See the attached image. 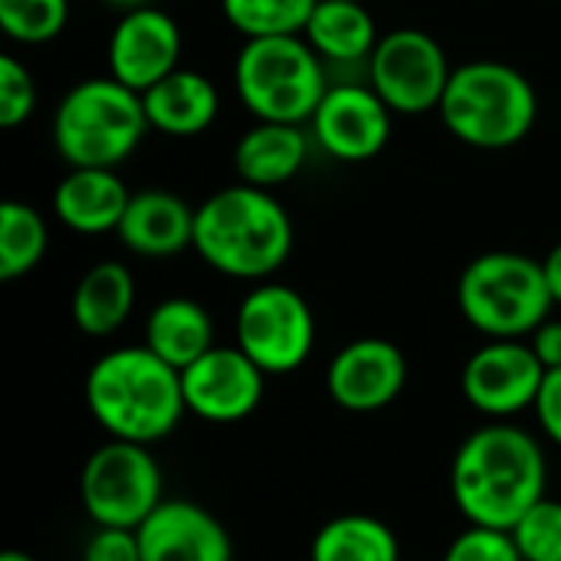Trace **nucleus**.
<instances>
[{
  "instance_id": "obj_1",
  "label": "nucleus",
  "mask_w": 561,
  "mask_h": 561,
  "mask_svg": "<svg viewBox=\"0 0 561 561\" xmlns=\"http://www.w3.org/2000/svg\"><path fill=\"white\" fill-rule=\"evenodd\" d=\"M546 483L539 440L510 421L473 431L450 463V493L470 526L513 529L546 496Z\"/></svg>"
},
{
  "instance_id": "obj_2",
  "label": "nucleus",
  "mask_w": 561,
  "mask_h": 561,
  "mask_svg": "<svg viewBox=\"0 0 561 561\" xmlns=\"http://www.w3.org/2000/svg\"><path fill=\"white\" fill-rule=\"evenodd\" d=\"M293 217L273 191L230 184L194 207V253L214 273L263 283L293 256Z\"/></svg>"
},
{
  "instance_id": "obj_3",
  "label": "nucleus",
  "mask_w": 561,
  "mask_h": 561,
  "mask_svg": "<svg viewBox=\"0 0 561 561\" xmlns=\"http://www.w3.org/2000/svg\"><path fill=\"white\" fill-rule=\"evenodd\" d=\"M85 404L108 437L145 447L164 440L187 414L181 371L145 342L112 348L89 368Z\"/></svg>"
},
{
  "instance_id": "obj_4",
  "label": "nucleus",
  "mask_w": 561,
  "mask_h": 561,
  "mask_svg": "<svg viewBox=\"0 0 561 561\" xmlns=\"http://www.w3.org/2000/svg\"><path fill=\"white\" fill-rule=\"evenodd\" d=\"M437 115L457 141L480 151H503L526 141L536 128L539 95L516 66L473 59L454 66Z\"/></svg>"
},
{
  "instance_id": "obj_5",
  "label": "nucleus",
  "mask_w": 561,
  "mask_h": 561,
  "mask_svg": "<svg viewBox=\"0 0 561 561\" xmlns=\"http://www.w3.org/2000/svg\"><path fill=\"white\" fill-rule=\"evenodd\" d=\"M148 135L141 92L112 76H89L66 89L53 112V148L69 168H118Z\"/></svg>"
},
{
  "instance_id": "obj_6",
  "label": "nucleus",
  "mask_w": 561,
  "mask_h": 561,
  "mask_svg": "<svg viewBox=\"0 0 561 561\" xmlns=\"http://www.w3.org/2000/svg\"><path fill=\"white\" fill-rule=\"evenodd\" d=\"M542 260L516 250L473 256L457 279V309L486 339H529L552 316Z\"/></svg>"
},
{
  "instance_id": "obj_7",
  "label": "nucleus",
  "mask_w": 561,
  "mask_h": 561,
  "mask_svg": "<svg viewBox=\"0 0 561 561\" xmlns=\"http://www.w3.org/2000/svg\"><path fill=\"white\" fill-rule=\"evenodd\" d=\"M233 85L256 122L309 125L329 92V76L306 36H260L243 39L233 59Z\"/></svg>"
},
{
  "instance_id": "obj_8",
  "label": "nucleus",
  "mask_w": 561,
  "mask_h": 561,
  "mask_svg": "<svg viewBox=\"0 0 561 561\" xmlns=\"http://www.w3.org/2000/svg\"><path fill=\"white\" fill-rule=\"evenodd\" d=\"M79 500L95 526L138 529L164 503V477L145 444L112 437L89 454Z\"/></svg>"
},
{
  "instance_id": "obj_9",
  "label": "nucleus",
  "mask_w": 561,
  "mask_h": 561,
  "mask_svg": "<svg viewBox=\"0 0 561 561\" xmlns=\"http://www.w3.org/2000/svg\"><path fill=\"white\" fill-rule=\"evenodd\" d=\"M237 348L266 375L299 371L316 348V316L302 293L286 283H256L237 306Z\"/></svg>"
},
{
  "instance_id": "obj_10",
  "label": "nucleus",
  "mask_w": 561,
  "mask_h": 561,
  "mask_svg": "<svg viewBox=\"0 0 561 561\" xmlns=\"http://www.w3.org/2000/svg\"><path fill=\"white\" fill-rule=\"evenodd\" d=\"M365 69L368 85L385 99L394 115L437 112L454 72L447 49L427 30L417 26H398L381 33Z\"/></svg>"
},
{
  "instance_id": "obj_11",
  "label": "nucleus",
  "mask_w": 561,
  "mask_h": 561,
  "mask_svg": "<svg viewBox=\"0 0 561 561\" xmlns=\"http://www.w3.org/2000/svg\"><path fill=\"white\" fill-rule=\"evenodd\" d=\"M542 381L546 365L533 352L529 339H486L460 371L467 404L493 421H510L536 408Z\"/></svg>"
},
{
  "instance_id": "obj_12",
  "label": "nucleus",
  "mask_w": 561,
  "mask_h": 561,
  "mask_svg": "<svg viewBox=\"0 0 561 561\" xmlns=\"http://www.w3.org/2000/svg\"><path fill=\"white\" fill-rule=\"evenodd\" d=\"M394 128V112L368 82H335L309 118L312 141L342 164L378 158Z\"/></svg>"
},
{
  "instance_id": "obj_13",
  "label": "nucleus",
  "mask_w": 561,
  "mask_h": 561,
  "mask_svg": "<svg viewBox=\"0 0 561 561\" xmlns=\"http://www.w3.org/2000/svg\"><path fill=\"white\" fill-rule=\"evenodd\" d=\"M266 371L237 345H214L181 371L187 414L207 424H237L250 417L266 394Z\"/></svg>"
},
{
  "instance_id": "obj_14",
  "label": "nucleus",
  "mask_w": 561,
  "mask_h": 561,
  "mask_svg": "<svg viewBox=\"0 0 561 561\" xmlns=\"http://www.w3.org/2000/svg\"><path fill=\"white\" fill-rule=\"evenodd\" d=\"M181 49L184 36L168 10L154 3L125 10L108 33V76L135 92H148L181 66Z\"/></svg>"
},
{
  "instance_id": "obj_15",
  "label": "nucleus",
  "mask_w": 561,
  "mask_h": 561,
  "mask_svg": "<svg viewBox=\"0 0 561 561\" xmlns=\"http://www.w3.org/2000/svg\"><path fill=\"white\" fill-rule=\"evenodd\" d=\"M408 385V358L388 339H355L342 345L325 368V391L348 414L391 408Z\"/></svg>"
},
{
  "instance_id": "obj_16",
  "label": "nucleus",
  "mask_w": 561,
  "mask_h": 561,
  "mask_svg": "<svg viewBox=\"0 0 561 561\" xmlns=\"http://www.w3.org/2000/svg\"><path fill=\"white\" fill-rule=\"evenodd\" d=\"M135 533L141 561H233L224 523L187 500H164Z\"/></svg>"
},
{
  "instance_id": "obj_17",
  "label": "nucleus",
  "mask_w": 561,
  "mask_h": 561,
  "mask_svg": "<svg viewBox=\"0 0 561 561\" xmlns=\"http://www.w3.org/2000/svg\"><path fill=\"white\" fill-rule=\"evenodd\" d=\"M115 237L128 253L145 260L178 256L194 247V207L164 187L138 191L131 194Z\"/></svg>"
},
{
  "instance_id": "obj_18",
  "label": "nucleus",
  "mask_w": 561,
  "mask_h": 561,
  "mask_svg": "<svg viewBox=\"0 0 561 561\" xmlns=\"http://www.w3.org/2000/svg\"><path fill=\"white\" fill-rule=\"evenodd\" d=\"M128 201L131 191L115 168H69L53 191V214L66 230L99 237L118 230Z\"/></svg>"
},
{
  "instance_id": "obj_19",
  "label": "nucleus",
  "mask_w": 561,
  "mask_h": 561,
  "mask_svg": "<svg viewBox=\"0 0 561 561\" xmlns=\"http://www.w3.org/2000/svg\"><path fill=\"white\" fill-rule=\"evenodd\" d=\"M148 128L164 138H197L220 115V92L201 69L178 66L171 76L141 92Z\"/></svg>"
},
{
  "instance_id": "obj_20",
  "label": "nucleus",
  "mask_w": 561,
  "mask_h": 561,
  "mask_svg": "<svg viewBox=\"0 0 561 561\" xmlns=\"http://www.w3.org/2000/svg\"><path fill=\"white\" fill-rule=\"evenodd\" d=\"M312 135L289 122H253L233 145V171L243 184L276 191L309 161Z\"/></svg>"
},
{
  "instance_id": "obj_21",
  "label": "nucleus",
  "mask_w": 561,
  "mask_h": 561,
  "mask_svg": "<svg viewBox=\"0 0 561 561\" xmlns=\"http://www.w3.org/2000/svg\"><path fill=\"white\" fill-rule=\"evenodd\" d=\"M135 309V276L118 260H102L89 266L69 299L72 325L89 339L115 335Z\"/></svg>"
},
{
  "instance_id": "obj_22",
  "label": "nucleus",
  "mask_w": 561,
  "mask_h": 561,
  "mask_svg": "<svg viewBox=\"0 0 561 561\" xmlns=\"http://www.w3.org/2000/svg\"><path fill=\"white\" fill-rule=\"evenodd\" d=\"M302 36L329 66L368 62L381 39L375 13L358 0H319Z\"/></svg>"
},
{
  "instance_id": "obj_23",
  "label": "nucleus",
  "mask_w": 561,
  "mask_h": 561,
  "mask_svg": "<svg viewBox=\"0 0 561 561\" xmlns=\"http://www.w3.org/2000/svg\"><path fill=\"white\" fill-rule=\"evenodd\" d=\"M145 345L171 368L184 371L217 345L214 316L197 299L187 296L161 299L145 319Z\"/></svg>"
},
{
  "instance_id": "obj_24",
  "label": "nucleus",
  "mask_w": 561,
  "mask_h": 561,
  "mask_svg": "<svg viewBox=\"0 0 561 561\" xmlns=\"http://www.w3.org/2000/svg\"><path fill=\"white\" fill-rule=\"evenodd\" d=\"M309 561H401V542L378 516L342 513L316 533Z\"/></svg>"
},
{
  "instance_id": "obj_25",
  "label": "nucleus",
  "mask_w": 561,
  "mask_h": 561,
  "mask_svg": "<svg viewBox=\"0 0 561 561\" xmlns=\"http://www.w3.org/2000/svg\"><path fill=\"white\" fill-rule=\"evenodd\" d=\"M49 247V227L43 214L26 201L0 204V279L13 283L33 273Z\"/></svg>"
},
{
  "instance_id": "obj_26",
  "label": "nucleus",
  "mask_w": 561,
  "mask_h": 561,
  "mask_svg": "<svg viewBox=\"0 0 561 561\" xmlns=\"http://www.w3.org/2000/svg\"><path fill=\"white\" fill-rule=\"evenodd\" d=\"M319 0H220V13L243 39L302 36Z\"/></svg>"
},
{
  "instance_id": "obj_27",
  "label": "nucleus",
  "mask_w": 561,
  "mask_h": 561,
  "mask_svg": "<svg viewBox=\"0 0 561 561\" xmlns=\"http://www.w3.org/2000/svg\"><path fill=\"white\" fill-rule=\"evenodd\" d=\"M69 23V0H0V30L20 46H43Z\"/></svg>"
},
{
  "instance_id": "obj_28",
  "label": "nucleus",
  "mask_w": 561,
  "mask_h": 561,
  "mask_svg": "<svg viewBox=\"0 0 561 561\" xmlns=\"http://www.w3.org/2000/svg\"><path fill=\"white\" fill-rule=\"evenodd\" d=\"M510 533L523 561H561V500L542 496Z\"/></svg>"
},
{
  "instance_id": "obj_29",
  "label": "nucleus",
  "mask_w": 561,
  "mask_h": 561,
  "mask_svg": "<svg viewBox=\"0 0 561 561\" xmlns=\"http://www.w3.org/2000/svg\"><path fill=\"white\" fill-rule=\"evenodd\" d=\"M36 112V82L26 62L3 53L0 56V128L13 131Z\"/></svg>"
},
{
  "instance_id": "obj_30",
  "label": "nucleus",
  "mask_w": 561,
  "mask_h": 561,
  "mask_svg": "<svg viewBox=\"0 0 561 561\" xmlns=\"http://www.w3.org/2000/svg\"><path fill=\"white\" fill-rule=\"evenodd\" d=\"M440 561H523L510 529L467 526L444 552Z\"/></svg>"
},
{
  "instance_id": "obj_31",
  "label": "nucleus",
  "mask_w": 561,
  "mask_h": 561,
  "mask_svg": "<svg viewBox=\"0 0 561 561\" xmlns=\"http://www.w3.org/2000/svg\"><path fill=\"white\" fill-rule=\"evenodd\" d=\"M82 561H141V546L135 529H115V526H95L89 536Z\"/></svg>"
},
{
  "instance_id": "obj_32",
  "label": "nucleus",
  "mask_w": 561,
  "mask_h": 561,
  "mask_svg": "<svg viewBox=\"0 0 561 561\" xmlns=\"http://www.w3.org/2000/svg\"><path fill=\"white\" fill-rule=\"evenodd\" d=\"M533 411H536L542 434L561 447V368L546 371V381H542V391H539V401Z\"/></svg>"
},
{
  "instance_id": "obj_33",
  "label": "nucleus",
  "mask_w": 561,
  "mask_h": 561,
  "mask_svg": "<svg viewBox=\"0 0 561 561\" xmlns=\"http://www.w3.org/2000/svg\"><path fill=\"white\" fill-rule=\"evenodd\" d=\"M533 352L539 355V362L546 365V371L561 368V319H546L533 335H529Z\"/></svg>"
},
{
  "instance_id": "obj_34",
  "label": "nucleus",
  "mask_w": 561,
  "mask_h": 561,
  "mask_svg": "<svg viewBox=\"0 0 561 561\" xmlns=\"http://www.w3.org/2000/svg\"><path fill=\"white\" fill-rule=\"evenodd\" d=\"M542 270H546V283H549V293H552L556 306H561V240L546 253Z\"/></svg>"
},
{
  "instance_id": "obj_35",
  "label": "nucleus",
  "mask_w": 561,
  "mask_h": 561,
  "mask_svg": "<svg viewBox=\"0 0 561 561\" xmlns=\"http://www.w3.org/2000/svg\"><path fill=\"white\" fill-rule=\"evenodd\" d=\"M105 3H108V7H115V10H122V13H125V10H135V7H148V3H151V0H105Z\"/></svg>"
},
{
  "instance_id": "obj_36",
  "label": "nucleus",
  "mask_w": 561,
  "mask_h": 561,
  "mask_svg": "<svg viewBox=\"0 0 561 561\" xmlns=\"http://www.w3.org/2000/svg\"><path fill=\"white\" fill-rule=\"evenodd\" d=\"M0 561H36L33 556H26V552H16V549H10V552H3Z\"/></svg>"
},
{
  "instance_id": "obj_37",
  "label": "nucleus",
  "mask_w": 561,
  "mask_h": 561,
  "mask_svg": "<svg viewBox=\"0 0 561 561\" xmlns=\"http://www.w3.org/2000/svg\"><path fill=\"white\" fill-rule=\"evenodd\" d=\"M358 3H365V0H358Z\"/></svg>"
}]
</instances>
